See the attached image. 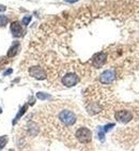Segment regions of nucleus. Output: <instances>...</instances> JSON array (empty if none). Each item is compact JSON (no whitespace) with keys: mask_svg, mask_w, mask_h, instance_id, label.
Returning a JSON list of instances; mask_svg holds the SVG:
<instances>
[{"mask_svg":"<svg viewBox=\"0 0 139 151\" xmlns=\"http://www.w3.org/2000/svg\"><path fill=\"white\" fill-rule=\"evenodd\" d=\"M75 136L81 144H88V142H91L92 139V132L89 130L88 127H81L76 131Z\"/></svg>","mask_w":139,"mask_h":151,"instance_id":"obj_1","label":"nucleus"},{"mask_svg":"<svg viewBox=\"0 0 139 151\" xmlns=\"http://www.w3.org/2000/svg\"><path fill=\"white\" fill-rule=\"evenodd\" d=\"M59 119L60 121L62 122L63 125H68V127H71L76 122V116L73 112L71 110H62L59 113Z\"/></svg>","mask_w":139,"mask_h":151,"instance_id":"obj_2","label":"nucleus"},{"mask_svg":"<svg viewBox=\"0 0 139 151\" xmlns=\"http://www.w3.org/2000/svg\"><path fill=\"white\" fill-rule=\"evenodd\" d=\"M115 78V73L113 70H106L100 75V82L102 84H110L113 83Z\"/></svg>","mask_w":139,"mask_h":151,"instance_id":"obj_3","label":"nucleus"},{"mask_svg":"<svg viewBox=\"0 0 139 151\" xmlns=\"http://www.w3.org/2000/svg\"><path fill=\"white\" fill-rule=\"evenodd\" d=\"M79 82V78L74 73H68L62 77V84L66 87H73Z\"/></svg>","mask_w":139,"mask_h":151,"instance_id":"obj_4","label":"nucleus"},{"mask_svg":"<svg viewBox=\"0 0 139 151\" xmlns=\"http://www.w3.org/2000/svg\"><path fill=\"white\" fill-rule=\"evenodd\" d=\"M115 117L118 121L122 122V123L130 122V120L133 119V115H132V113L128 112V110H119V112L115 113Z\"/></svg>","mask_w":139,"mask_h":151,"instance_id":"obj_5","label":"nucleus"},{"mask_svg":"<svg viewBox=\"0 0 139 151\" xmlns=\"http://www.w3.org/2000/svg\"><path fill=\"white\" fill-rule=\"evenodd\" d=\"M107 55L105 53H98L95 54L93 58H92V64L93 67L96 69L101 68L102 65H104V63L106 62Z\"/></svg>","mask_w":139,"mask_h":151,"instance_id":"obj_6","label":"nucleus"},{"mask_svg":"<svg viewBox=\"0 0 139 151\" xmlns=\"http://www.w3.org/2000/svg\"><path fill=\"white\" fill-rule=\"evenodd\" d=\"M29 74L36 79H45L46 78V73L40 67H32L29 69Z\"/></svg>","mask_w":139,"mask_h":151,"instance_id":"obj_7","label":"nucleus"},{"mask_svg":"<svg viewBox=\"0 0 139 151\" xmlns=\"http://www.w3.org/2000/svg\"><path fill=\"white\" fill-rule=\"evenodd\" d=\"M11 32L15 38H19L23 34V28L19 21H13L11 24Z\"/></svg>","mask_w":139,"mask_h":151,"instance_id":"obj_8","label":"nucleus"},{"mask_svg":"<svg viewBox=\"0 0 139 151\" xmlns=\"http://www.w3.org/2000/svg\"><path fill=\"white\" fill-rule=\"evenodd\" d=\"M115 127L113 123H109V125H106L105 127H98V138L101 142H104V139H105V133L108 132L110 129H113Z\"/></svg>","mask_w":139,"mask_h":151,"instance_id":"obj_9","label":"nucleus"},{"mask_svg":"<svg viewBox=\"0 0 139 151\" xmlns=\"http://www.w3.org/2000/svg\"><path fill=\"white\" fill-rule=\"evenodd\" d=\"M19 49V43L18 42H14L12 46L10 47L9 52H8V57H14L17 54V50Z\"/></svg>","mask_w":139,"mask_h":151,"instance_id":"obj_10","label":"nucleus"},{"mask_svg":"<svg viewBox=\"0 0 139 151\" xmlns=\"http://www.w3.org/2000/svg\"><path fill=\"white\" fill-rule=\"evenodd\" d=\"M27 108H28V105H27V104H26V105H24V106H23V107H21V110L18 112V114H17V115H16V117H15L14 121H13V125H15V123H16V122H17L18 120H19V118H21V116H23L25 113H26Z\"/></svg>","mask_w":139,"mask_h":151,"instance_id":"obj_11","label":"nucleus"},{"mask_svg":"<svg viewBox=\"0 0 139 151\" xmlns=\"http://www.w3.org/2000/svg\"><path fill=\"white\" fill-rule=\"evenodd\" d=\"M6 142H8V137L6 136H0V150L6 147Z\"/></svg>","mask_w":139,"mask_h":151,"instance_id":"obj_12","label":"nucleus"},{"mask_svg":"<svg viewBox=\"0 0 139 151\" xmlns=\"http://www.w3.org/2000/svg\"><path fill=\"white\" fill-rule=\"evenodd\" d=\"M36 98L40 99V100H46V99L51 98V95L46 94V93H44V92H38V93H36Z\"/></svg>","mask_w":139,"mask_h":151,"instance_id":"obj_13","label":"nucleus"},{"mask_svg":"<svg viewBox=\"0 0 139 151\" xmlns=\"http://www.w3.org/2000/svg\"><path fill=\"white\" fill-rule=\"evenodd\" d=\"M8 21H9V18L4 16V15H0V27L2 26H6L8 24Z\"/></svg>","mask_w":139,"mask_h":151,"instance_id":"obj_14","label":"nucleus"},{"mask_svg":"<svg viewBox=\"0 0 139 151\" xmlns=\"http://www.w3.org/2000/svg\"><path fill=\"white\" fill-rule=\"evenodd\" d=\"M31 16L30 15H27V16H24L23 17V19H21V24L25 25V26H27V25H29V23L31 21Z\"/></svg>","mask_w":139,"mask_h":151,"instance_id":"obj_15","label":"nucleus"},{"mask_svg":"<svg viewBox=\"0 0 139 151\" xmlns=\"http://www.w3.org/2000/svg\"><path fill=\"white\" fill-rule=\"evenodd\" d=\"M12 72H13V70H12V69H9V70H8V71H6V72H4V73H3V76H6V75L11 74V73H12Z\"/></svg>","mask_w":139,"mask_h":151,"instance_id":"obj_16","label":"nucleus"},{"mask_svg":"<svg viewBox=\"0 0 139 151\" xmlns=\"http://www.w3.org/2000/svg\"><path fill=\"white\" fill-rule=\"evenodd\" d=\"M65 1H66V2H77V1H78V0H65Z\"/></svg>","mask_w":139,"mask_h":151,"instance_id":"obj_17","label":"nucleus"},{"mask_svg":"<svg viewBox=\"0 0 139 151\" xmlns=\"http://www.w3.org/2000/svg\"><path fill=\"white\" fill-rule=\"evenodd\" d=\"M4 10H6V6H0V11H4Z\"/></svg>","mask_w":139,"mask_h":151,"instance_id":"obj_18","label":"nucleus"},{"mask_svg":"<svg viewBox=\"0 0 139 151\" xmlns=\"http://www.w3.org/2000/svg\"><path fill=\"white\" fill-rule=\"evenodd\" d=\"M1 110H2V109H1V107H0V113H1Z\"/></svg>","mask_w":139,"mask_h":151,"instance_id":"obj_19","label":"nucleus"},{"mask_svg":"<svg viewBox=\"0 0 139 151\" xmlns=\"http://www.w3.org/2000/svg\"><path fill=\"white\" fill-rule=\"evenodd\" d=\"M10 151H14V150H10Z\"/></svg>","mask_w":139,"mask_h":151,"instance_id":"obj_20","label":"nucleus"}]
</instances>
